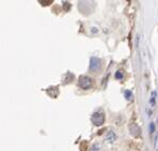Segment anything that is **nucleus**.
<instances>
[{"instance_id":"2","label":"nucleus","mask_w":158,"mask_h":151,"mask_svg":"<svg viewBox=\"0 0 158 151\" xmlns=\"http://www.w3.org/2000/svg\"><path fill=\"white\" fill-rule=\"evenodd\" d=\"M101 68H102V60L98 59V58L92 56L91 60H90V66H89L90 71L96 72V71L101 70Z\"/></svg>"},{"instance_id":"8","label":"nucleus","mask_w":158,"mask_h":151,"mask_svg":"<svg viewBox=\"0 0 158 151\" xmlns=\"http://www.w3.org/2000/svg\"><path fill=\"white\" fill-rule=\"evenodd\" d=\"M102 150V145L98 144V143H95V144L92 145L91 149H90V151H101Z\"/></svg>"},{"instance_id":"3","label":"nucleus","mask_w":158,"mask_h":151,"mask_svg":"<svg viewBox=\"0 0 158 151\" xmlns=\"http://www.w3.org/2000/svg\"><path fill=\"white\" fill-rule=\"evenodd\" d=\"M91 121L95 126H102L105 123V115L103 112H95L91 116Z\"/></svg>"},{"instance_id":"4","label":"nucleus","mask_w":158,"mask_h":151,"mask_svg":"<svg viewBox=\"0 0 158 151\" xmlns=\"http://www.w3.org/2000/svg\"><path fill=\"white\" fill-rule=\"evenodd\" d=\"M129 131H130V134H131L133 136H135V137L140 136L141 130H140V128H139V126H138V125H136V123L130 125V126H129Z\"/></svg>"},{"instance_id":"9","label":"nucleus","mask_w":158,"mask_h":151,"mask_svg":"<svg viewBox=\"0 0 158 151\" xmlns=\"http://www.w3.org/2000/svg\"><path fill=\"white\" fill-rule=\"evenodd\" d=\"M124 96H125V98L127 99V100H131V99L133 98V91H124Z\"/></svg>"},{"instance_id":"10","label":"nucleus","mask_w":158,"mask_h":151,"mask_svg":"<svg viewBox=\"0 0 158 151\" xmlns=\"http://www.w3.org/2000/svg\"><path fill=\"white\" fill-rule=\"evenodd\" d=\"M114 77H116V79H118V80H121V79L124 77V74L122 72V71L119 70V71H116V76H114Z\"/></svg>"},{"instance_id":"1","label":"nucleus","mask_w":158,"mask_h":151,"mask_svg":"<svg viewBox=\"0 0 158 151\" xmlns=\"http://www.w3.org/2000/svg\"><path fill=\"white\" fill-rule=\"evenodd\" d=\"M78 84L82 89H89L94 84V80L88 76H80L78 79Z\"/></svg>"},{"instance_id":"6","label":"nucleus","mask_w":158,"mask_h":151,"mask_svg":"<svg viewBox=\"0 0 158 151\" xmlns=\"http://www.w3.org/2000/svg\"><path fill=\"white\" fill-rule=\"evenodd\" d=\"M106 141L108 142L109 144H113L116 141V135L113 131H109L108 133L106 134Z\"/></svg>"},{"instance_id":"11","label":"nucleus","mask_w":158,"mask_h":151,"mask_svg":"<svg viewBox=\"0 0 158 151\" xmlns=\"http://www.w3.org/2000/svg\"><path fill=\"white\" fill-rule=\"evenodd\" d=\"M53 1L51 0H49V1H43V0H40V3H45V5H48L49 3H51Z\"/></svg>"},{"instance_id":"5","label":"nucleus","mask_w":158,"mask_h":151,"mask_svg":"<svg viewBox=\"0 0 158 151\" xmlns=\"http://www.w3.org/2000/svg\"><path fill=\"white\" fill-rule=\"evenodd\" d=\"M46 93L48 94L50 98H57L59 95V87L58 86H51L48 89H46Z\"/></svg>"},{"instance_id":"12","label":"nucleus","mask_w":158,"mask_h":151,"mask_svg":"<svg viewBox=\"0 0 158 151\" xmlns=\"http://www.w3.org/2000/svg\"><path fill=\"white\" fill-rule=\"evenodd\" d=\"M155 130V126H154V123H152L151 125H150V131H151V133H153Z\"/></svg>"},{"instance_id":"13","label":"nucleus","mask_w":158,"mask_h":151,"mask_svg":"<svg viewBox=\"0 0 158 151\" xmlns=\"http://www.w3.org/2000/svg\"><path fill=\"white\" fill-rule=\"evenodd\" d=\"M64 5H65V7H66V9H65V11H68L70 10V2H64ZM63 5V7H64Z\"/></svg>"},{"instance_id":"7","label":"nucleus","mask_w":158,"mask_h":151,"mask_svg":"<svg viewBox=\"0 0 158 151\" xmlns=\"http://www.w3.org/2000/svg\"><path fill=\"white\" fill-rule=\"evenodd\" d=\"M74 80V74H70V72H67L66 74H65V77H64V83H70V82H72V81Z\"/></svg>"}]
</instances>
